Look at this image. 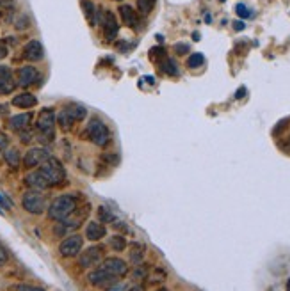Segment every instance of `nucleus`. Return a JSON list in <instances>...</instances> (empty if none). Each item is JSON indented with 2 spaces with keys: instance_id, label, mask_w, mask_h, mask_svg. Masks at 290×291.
Returning <instances> with one entry per match:
<instances>
[{
  "instance_id": "nucleus-8",
  "label": "nucleus",
  "mask_w": 290,
  "mask_h": 291,
  "mask_svg": "<svg viewBox=\"0 0 290 291\" xmlns=\"http://www.w3.org/2000/svg\"><path fill=\"white\" fill-rule=\"evenodd\" d=\"M100 25L103 27V36H105L107 41H114L116 37H118L119 25H118V21H116L114 14L110 11L100 12Z\"/></svg>"
},
{
  "instance_id": "nucleus-37",
  "label": "nucleus",
  "mask_w": 290,
  "mask_h": 291,
  "mask_svg": "<svg viewBox=\"0 0 290 291\" xmlns=\"http://www.w3.org/2000/svg\"><path fill=\"white\" fill-rule=\"evenodd\" d=\"M175 52L178 53V55H185V53H189V45H185V43H176Z\"/></svg>"
},
{
  "instance_id": "nucleus-29",
  "label": "nucleus",
  "mask_w": 290,
  "mask_h": 291,
  "mask_svg": "<svg viewBox=\"0 0 290 291\" xmlns=\"http://www.w3.org/2000/svg\"><path fill=\"white\" fill-rule=\"evenodd\" d=\"M14 27H16V30H27V28L30 27V20L27 14H20V16L14 20Z\"/></svg>"
},
{
  "instance_id": "nucleus-2",
  "label": "nucleus",
  "mask_w": 290,
  "mask_h": 291,
  "mask_svg": "<svg viewBox=\"0 0 290 291\" xmlns=\"http://www.w3.org/2000/svg\"><path fill=\"white\" fill-rule=\"evenodd\" d=\"M55 123H57V116L55 110L46 107L39 112L36 121V137L45 144H50L55 139Z\"/></svg>"
},
{
  "instance_id": "nucleus-30",
  "label": "nucleus",
  "mask_w": 290,
  "mask_h": 291,
  "mask_svg": "<svg viewBox=\"0 0 290 291\" xmlns=\"http://www.w3.org/2000/svg\"><path fill=\"white\" fill-rule=\"evenodd\" d=\"M98 215H100V218H102L103 222H116L118 218L112 215V211H109L105 206H100L98 208Z\"/></svg>"
},
{
  "instance_id": "nucleus-16",
  "label": "nucleus",
  "mask_w": 290,
  "mask_h": 291,
  "mask_svg": "<svg viewBox=\"0 0 290 291\" xmlns=\"http://www.w3.org/2000/svg\"><path fill=\"white\" fill-rule=\"evenodd\" d=\"M114 275H110L107 270H103L102 267L96 268V270H93L89 275H87V281H89V284H93V286H110V283H114Z\"/></svg>"
},
{
  "instance_id": "nucleus-1",
  "label": "nucleus",
  "mask_w": 290,
  "mask_h": 291,
  "mask_svg": "<svg viewBox=\"0 0 290 291\" xmlns=\"http://www.w3.org/2000/svg\"><path fill=\"white\" fill-rule=\"evenodd\" d=\"M78 208V197L75 194H62L59 197H55L52 201L48 208H46V213H48L50 220H55V222H61L64 218H68L75 210Z\"/></svg>"
},
{
  "instance_id": "nucleus-19",
  "label": "nucleus",
  "mask_w": 290,
  "mask_h": 291,
  "mask_svg": "<svg viewBox=\"0 0 290 291\" xmlns=\"http://www.w3.org/2000/svg\"><path fill=\"white\" fill-rule=\"evenodd\" d=\"M119 18H121L123 25H127V27L134 28L135 27V21H137V12L130 7V5H119Z\"/></svg>"
},
{
  "instance_id": "nucleus-5",
  "label": "nucleus",
  "mask_w": 290,
  "mask_h": 291,
  "mask_svg": "<svg viewBox=\"0 0 290 291\" xmlns=\"http://www.w3.org/2000/svg\"><path fill=\"white\" fill-rule=\"evenodd\" d=\"M21 206L27 213L41 215L46 210V197L41 190H29L21 197Z\"/></svg>"
},
{
  "instance_id": "nucleus-11",
  "label": "nucleus",
  "mask_w": 290,
  "mask_h": 291,
  "mask_svg": "<svg viewBox=\"0 0 290 291\" xmlns=\"http://www.w3.org/2000/svg\"><path fill=\"white\" fill-rule=\"evenodd\" d=\"M39 80V71L34 66H21L16 71V82L20 87H30Z\"/></svg>"
},
{
  "instance_id": "nucleus-35",
  "label": "nucleus",
  "mask_w": 290,
  "mask_h": 291,
  "mask_svg": "<svg viewBox=\"0 0 290 291\" xmlns=\"http://www.w3.org/2000/svg\"><path fill=\"white\" fill-rule=\"evenodd\" d=\"M235 11H237V14L241 18H250L251 16V12L248 11V7H246L244 4H237V5H235Z\"/></svg>"
},
{
  "instance_id": "nucleus-18",
  "label": "nucleus",
  "mask_w": 290,
  "mask_h": 291,
  "mask_svg": "<svg viewBox=\"0 0 290 291\" xmlns=\"http://www.w3.org/2000/svg\"><path fill=\"white\" fill-rule=\"evenodd\" d=\"M107 229L102 222H89L86 227V238L91 242H98V240L105 238Z\"/></svg>"
},
{
  "instance_id": "nucleus-4",
  "label": "nucleus",
  "mask_w": 290,
  "mask_h": 291,
  "mask_svg": "<svg viewBox=\"0 0 290 291\" xmlns=\"http://www.w3.org/2000/svg\"><path fill=\"white\" fill-rule=\"evenodd\" d=\"M84 135H86L93 144L100 146V147H103V146H107L110 142V132H109V128H107V125L100 118L91 119Z\"/></svg>"
},
{
  "instance_id": "nucleus-27",
  "label": "nucleus",
  "mask_w": 290,
  "mask_h": 291,
  "mask_svg": "<svg viewBox=\"0 0 290 291\" xmlns=\"http://www.w3.org/2000/svg\"><path fill=\"white\" fill-rule=\"evenodd\" d=\"M20 134V142L21 144H29V142L34 141V137H36V130H32L29 126V128L21 130V132H18Z\"/></svg>"
},
{
  "instance_id": "nucleus-39",
  "label": "nucleus",
  "mask_w": 290,
  "mask_h": 291,
  "mask_svg": "<svg viewBox=\"0 0 290 291\" xmlns=\"http://www.w3.org/2000/svg\"><path fill=\"white\" fill-rule=\"evenodd\" d=\"M7 53H9L7 45H5L4 41H0V61H2V59H5V57H7Z\"/></svg>"
},
{
  "instance_id": "nucleus-14",
  "label": "nucleus",
  "mask_w": 290,
  "mask_h": 291,
  "mask_svg": "<svg viewBox=\"0 0 290 291\" xmlns=\"http://www.w3.org/2000/svg\"><path fill=\"white\" fill-rule=\"evenodd\" d=\"M25 185L29 186L30 190H46V188H50V183L48 179L43 176V172L41 170H34V172H29L27 176H25Z\"/></svg>"
},
{
  "instance_id": "nucleus-34",
  "label": "nucleus",
  "mask_w": 290,
  "mask_h": 291,
  "mask_svg": "<svg viewBox=\"0 0 290 291\" xmlns=\"http://www.w3.org/2000/svg\"><path fill=\"white\" fill-rule=\"evenodd\" d=\"M11 290H25V291H39L43 288L39 286H30V284H12Z\"/></svg>"
},
{
  "instance_id": "nucleus-20",
  "label": "nucleus",
  "mask_w": 290,
  "mask_h": 291,
  "mask_svg": "<svg viewBox=\"0 0 290 291\" xmlns=\"http://www.w3.org/2000/svg\"><path fill=\"white\" fill-rule=\"evenodd\" d=\"M80 5H82V9H84L86 18L89 20V23L93 25V27L96 23H100V12L96 11V7H94V4L91 2V0H82Z\"/></svg>"
},
{
  "instance_id": "nucleus-40",
  "label": "nucleus",
  "mask_w": 290,
  "mask_h": 291,
  "mask_svg": "<svg viewBox=\"0 0 290 291\" xmlns=\"http://www.w3.org/2000/svg\"><path fill=\"white\" fill-rule=\"evenodd\" d=\"M0 206L5 208V210H11V208H12V202H11V201H7V199H5L4 195L0 194Z\"/></svg>"
},
{
  "instance_id": "nucleus-10",
  "label": "nucleus",
  "mask_w": 290,
  "mask_h": 291,
  "mask_svg": "<svg viewBox=\"0 0 290 291\" xmlns=\"http://www.w3.org/2000/svg\"><path fill=\"white\" fill-rule=\"evenodd\" d=\"M48 156H50V153L45 147H30V149L25 153L21 163H23L25 169H34V167H39Z\"/></svg>"
},
{
  "instance_id": "nucleus-42",
  "label": "nucleus",
  "mask_w": 290,
  "mask_h": 291,
  "mask_svg": "<svg viewBox=\"0 0 290 291\" xmlns=\"http://www.w3.org/2000/svg\"><path fill=\"white\" fill-rule=\"evenodd\" d=\"M9 114V105H5V103H0V118H5Z\"/></svg>"
},
{
  "instance_id": "nucleus-17",
  "label": "nucleus",
  "mask_w": 290,
  "mask_h": 291,
  "mask_svg": "<svg viewBox=\"0 0 290 291\" xmlns=\"http://www.w3.org/2000/svg\"><path fill=\"white\" fill-rule=\"evenodd\" d=\"M11 103L14 107H18V109H32V107L37 105V98L32 93H29V91H23V93L16 94V96L12 98Z\"/></svg>"
},
{
  "instance_id": "nucleus-9",
  "label": "nucleus",
  "mask_w": 290,
  "mask_h": 291,
  "mask_svg": "<svg viewBox=\"0 0 290 291\" xmlns=\"http://www.w3.org/2000/svg\"><path fill=\"white\" fill-rule=\"evenodd\" d=\"M18 87V82L12 75L9 66L0 64V96H7V94L14 93Z\"/></svg>"
},
{
  "instance_id": "nucleus-28",
  "label": "nucleus",
  "mask_w": 290,
  "mask_h": 291,
  "mask_svg": "<svg viewBox=\"0 0 290 291\" xmlns=\"http://www.w3.org/2000/svg\"><path fill=\"white\" fill-rule=\"evenodd\" d=\"M203 62H205V57L201 55V53H192V55L187 59V66L191 69L200 68V66H203Z\"/></svg>"
},
{
  "instance_id": "nucleus-3",
  "label": "nucleus",
  "mask_w": 290,
  "mask_h": 291,
  "mask_svg": "<svg viewBox=\"0 0 290 291\" xmlns=\"http://www.w3.org/2000/svg\"><path fill=\"white\" fill-rule=\"evenodd\" d=\"M39 170L43 172V176L48 179L50 186L62 185V183L66 181V169L61 163V160H57V158L48 156L45 162L39 165Z\"/></svg>"
},
{
  "instance_id": "nucleus-32",
  "label": "nucleus",
  "mask_w": 290,
  "mask_h": 291,
  "mask_svg": "<svg viewBox=\"0 0 290 291\" xmlns=\"http://www.w3.org/2000/svg\"><path fill=\"white\" fill-rule=\"evenodd\" d=\"M148 275V268L144 267V265H135V270H134V274H132V277H134L135 281H143L144 277Z\"/></svg>"
},
{
  "instance_id": "nucleus-46",
  "label": "nucleus",
  "mask_w": 290,
  "mask_h": 291,
  "mask_svg": "<svg viewBox=\"0 0 290 291\" xmlns=\"http://www.w3.org/2000/svg\"><path fill=\"white\" fill-rule=\"evenodd\" d=\"M287 290H289V291H290V279H289V281H287Z\"/></svg>"
},
{
  "instance_id": "nucleus-13",
  "label": "nucleus",
  "mask_w": 290,
  "mask_h": 291,
  "mask_svg": "<svg viewBox=\"0 0 290 291\" xmlns=\"http://www.w3.org/2000/svg\"><path fill=\"white\" fill-rule=\"evenodd\" d=\"M102 268L109 272L110 275H114V277H123V275H127V272H128L127 263H125L121 258H107V259H103V261H102Z\"/></svg>"
},
{
  "instance_id": "nucleus-22",
  "label": "nucleus",
  "mask_w": 290,
  "mask_h": 291,
  "mask_svg": "<svg viewBox=\"0 0 290 291\" xmlns=\"http://www.w3.org/2000/svg\"><path fill=\"white\" fill-rule=\"evenodd\" d=\"M64 110H66L68 114H70L71 118L75 119V123H77V121H82V119H86V116H87L86 107L80 105V103H75V101L68 103V105L64 107Z\"/></svg>"
},
{
  "instance_id": "nucleus-23",
  "label": "nucleus",
  "mask_w": 290,
  "mask_h": 291,
  "mask_svg": "<svg viewBox=\"0 0 290 291\" xmlns=\"http://www.w3.org/2000/svg\"><path fill=\"white\" fill-rule=\"evenodd\" d=\"M57 125L61 126L62 130H71V126L75 125V119L71 118L64 109H62L61 112L57 114Z\"/></svg>"
},
{
  "instance_id": "nucleus-21",
  "label": "nucleus",
  "mask_w": 290,
  "mask_h": 291,
  "mask_svg": "<svg viewBox=\"0 0 290 291\" xmlns=\"http://www.w3.org/2000/svg\"><path fill=\"white\" fill-rule=\"evenodd\" d=\"M4 160L7 162L9 167H12V169H20L23 158H21L20 151H18L16 147H7V149H4Z\"/></svg>"
},
{
  "instance_id": "nucleus-33",
  "label": "nucleus",
  "mask_w": 290,
  "mask_h": 291,
  "mask_svg": "<svg viewBox=\"0 0 290 291\" xmlns=\"http://www.w3.org/2000/svg\"><path fill=\"white\" fill-rule=\"evenodd\" d=\"M164 53H166V52H164V48H160V46H155V48L150 50V59H151V61H159V59L166 57Z\"/></svg>"
},
{
  "instance_id": "nucleus-38",
  "label": "nucleus",
  "mask_w": 290,
  "mask_h": 291,
  "mask_svg": "<svg viewBox=\"0 0 290 291\" xmlns=\"http://www.w3.org/2000/svg\"><path fill=\"white\" fill-rule=\"evenodd\" d=\"M9 147V137L5 134H0V151H4Z\"/></svg>"
},
{
  "instance_id": "nucleus-44",
  "label": "nucleus",
  "mask_w": 290,
  "mask_h": 291,
  "mask_svg": "<svg viewBox=\"0 0 290 291\" xmlns=\"http://www.w3.org/2000/svg\"><path fill=\"white\" fill-rule=\"evenodd\" d=\"M244 94H246V89L244 87H241V89L237 91V94H235V98H244Z\"/></svg>"
},
{
  "instance_id": "nucleus-15",
  "label": "nucleus",
  "mask_w": 290,
  "mask_h": 291,
  "mask_svg": "<svg viewBox=\"0 0 290 291\" xmlns=\"http://www.w3.org/2000/svg\"><path fill=\"white\" fill-rule=\"evenodd\" d=\"M32 119H34L32 112H21V114H16V116H11L7 119V126L12 132H21V130L29 128L32 125Z\"/></svg>"
},
{
  "instance_id": "nucleus-41",
  "label": "nucleus",
  "mask_w": 290,
  "mask_h": 291,
  "mask_svg": "<svg viewBox=\"0 0 290 291\" xmlns=\"http://www.w3.org/2000/svg\"><path fill=\"white\" fill-rule=\"evenodd\" d=\"M14 5V0H0V9H11Z\"/></svg>"
},
{
  "instance_id": "nucleus-26",
  "label": "nucleus",
  "mask_w": 290,
  "mask_h": 291,
  "mask_svg": "<svg viewBox=\"0 0 290 291\" xmlns=\"http://www.w3.org/2000/svg\"><path fill=\"white\" fill-rule=\"evenodd\" d=\"M153 7H155V0H137V11H139L143 16L150 14V12L153 11Z\"/></svg>"
},
{
  "instance_id": "nucleus-43",
  "label": "nucleus",
  "mask_w": 290,
  "mask_h": 291,
  "mask_svg": "<svg viewBox=\"0 0 290 291\" xmlns=\"http://www.w3.org/2000/svg\"><path fill=\"white\" fill-rule=\"evenodd\" d=\"M233 28H235V30H242V28H244V21H235V23H233Z\"/></svg>"
},
{
  "instance_id": "nucleus-6",
  "label": "nucleus",
  "mask_w": 290,
  "mask_h": 291,
  "mask_svg": "<svg viewBox=\"0 0 290 291\" xmlns=\"http://www.w3.org/2000/svg\"><path fill=\"white\" fill-rule=\"evenodd\" d=\"M82 247H84V238L80 235H70L66 236L59 245V252L62 258H75L80 254Z\"/></svg>"
},
{
  "instance_id": "nucleus-7",
  "label": "nucleus",
  "mask_w": 290,
  "mask_h": 291,
  "mask_svg": "<svg viewBox=\"0 0 290 291\" xmlns=\"http://www.w3.org/2000/svg\"><path fill=\"white\" fill-rule=\"evenodd\" d=\"M103 261V247H89L78 254V265L82 268H93Z\"/></svg>"
},
{
  "instance_id": "nucleus-12",
  "label": "nucleus",
  "mask_w": 290,
  "mask_h": 291,
  "mask_svg": "<svg viewBox=\"0 0 290 291\" xmlns=\"http://www.w3.org/2000/svg\"><path fill=\"white\" fill-rule=\"evenodd\" d=\"M45 57V48L41 45V41L32 39L23 46V59L29 62H39Z\"/></svg>"
},
{
  "instance_id": "nucleus-45",
  "label": "nucleus",
  "mask_w": 290,
  "mask_h": 291,
  "mask_svg": "<svg viewBox=\"0 0 290 291\" xmlns=\"http://www.w3.org/2000/svg\"><path fill=\"white\" fill-rule=\"evenodd\" d=\"M283 149H287L290 153V137H289V141H287V146H283Z\"/></svg>"
},
{
  "instance_id": "nucleus-31",
  "label": "nucleus",
  "mask_w": 290,
  "mask_h": 291,
  "mask_svg": "<svg viewBox=\"0 0 290 291\" xmlns=\"http://www.w3.org/2000/svg\"><path fill=\"white\" fill-rule=\"evenodd\" d=\"M130 259L134 265H139L141 261H143V247L134 245V249H132V252H130Z\"/></svg>"
},
{
  "instance_id": "nucleus-24",
  "label": "nucleus",
  "mask_w": 290,
  "mask_h": 291,
  "mask_svg": "<svg viewBox=\"0 0 290 291\" xmlns=\"http://www.w3.org/2000/svg\"><path fill=\"white\" fill-rule=\"evenodd\" d=\"M109 245H110V249H112V251L121 252V251H125V247H127V240L123 238L121 235H114L112 238L109 240Z\"/></svg>"
},
{
  "instance_id": "nucleus-36",
  "label": "nucleus",
  "mask_w": 290,
  "mask_h": 291,
  "mask_svg": "<svg viewBox=\"0 0 290 291\" xmlns=\"http://www.w3.org/2000/svg\"><path fill=\"white\" fill-rule=\"evenodd\" d=\"M7 261H9V252H7V249L0 243V267H4Z\"/></svg>"
},
{
  "instance_id": "nucleus-25",
  "label": "nucleus",
  "mask_w": 290,
  "mask_h": 291,
  "mask_svg": "<svg viewBox=\"0 0 290 291\" xmlns=\"http://www.w3.org/2000/svg\"><path fill=\"white\" fill-rule=\"evenodd\" d=\"M162 71L169 77H176L178 75V66L173 59H164L162 61Z\"/></svg>"
}]
</instances>
